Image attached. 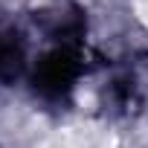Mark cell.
<instances>
[{
  "mask_svg": "<svg viewBox=\"0 0 148 148\" xmlns=\"http://www.w3.org/2000/svg\"><path fill=\"white\" fill-rule=\"evenodd\" d=\"M90 70L84 41H55L38 58H32L26 84L35 102L49 110H64L76 96L82 79Z\"/></svg>",
  "mask_w": 148,
  "mask_h": 148,
  "instance_id": "1",
  "label": "cell"
},
{
  "mask_svg": "<svg viewBox=\"0 0 148 148\" xmlns=\"http://www.w3.org/2000/svg\"><path fill=\"white\" fill-rule=\"evenodd\" d=\"M29 41L15 26H0V87H9L29 73Z\"/></svg>",
  "mask_w": 148,
  "mask_h": 148,
  "instance_id": "2",
  "label": "cell"
},
{
  "mask_svg": "<svg viewBox=\"0 0 148 148\" xmlns=\"http://www.w3.org/2000/svg\"><path fill=\"white\" fill-rule=\"evenodd\" d=\"M102 108L110 116H131L142 108V84L134 73H116L102 87Z\"/></svg>",
  "mask_w": 148,
  "mask_h": 148,
  "instance_id": "3",
  "label": "cell"
}]
</instances>
